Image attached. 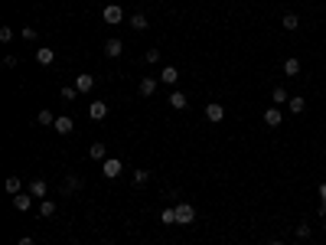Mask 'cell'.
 I'll return each mask as SVG.
<instances>
[{
	"label": "cell",
	"mask_w": 326,
	"mask_h": 245,
	"mask_svg": "<svg viewBox=\"0 0 326 245\" xmlns=\"http://www.w3.org/2000/svg\"><path fill=\"white\" fill-rule=\"evenodd\" d=\"M323 232H326V219H323Z\"/></svg>",
	"instance_id": "e575fe53"
},
{
	"label": "cell",
	"mask_w": 326,
	"mask_h": 245,
	"mask_svg": "<svg viewBox=\"0 0 326 245\" xmlns=\"http://www.w3.org/2000/svg\"><path fill=\"white\" fill-rule=\"evenodd\" d=\"M7 193H13V196H16V193H23V190H20V177H7Z\"/></svg>",
	"instance_id": "4316f807"
},
{
	"label": "cell",
	"mask_w": 326,
	"mask_h": 245,
	"mask_svg": "<svg viewBox=\"0 0 326 245\" xmlns=\"http://www.w3.org/2000/svg\"><path fill=\"white\" fill-rule=\"evenodd\" d=\"M280 26H284V30H297V26H300V16H297V13H284V16H280Z\"/></svg>",
	"instance_id": "ac0fdd59"
},
{
	"label": "cell",
	"mask_w": 326,
	"mask_h": 245,
	"mask_svg": "<svg viewBox=\"0 0 326 245\" xmlns=\"http://www.w3.org/2000/svg\"><path fill=\"white\" fill-rule=\"evenodd\" d=\"M176 79H179L176 65H163V69H160V82H163V85H176Z\"/></svg>",
	"instance_id": "ba28073f"
},
{
	"label": "cell",
	"mask_w": 326,
	"mask_h": 245,
	"mask_svg": "<svg viewBox=\"0 0 326 245\" xmlns=\"http://www.w3.org/2000/svg\"><path fill=\"white\" fill-rule=\"evenodd\" d=\"M16 245H36V242H33V236H20V242H16Z\"/></svg>",
	"instance_id": "d6a6232c"
},
{
	"label": "cell",
	"mask_w": 326,
	"mask_h": 245,
	"mask_svg": "<svg viewBox=\"0 0 326 245\" xmlns=\"http://www.w3.org/2000/svg\"><path fill=\"white\" fill-rule=\"evenodd\" d=\"M36 62H39V65H53V62H55V53H53L49 46H39V49H36Z\"/></svg>",
	"instance_id": "7c38bea8"
},
{
	"label": "cell",
	"mask_w": 326,
	"mask_h": 245,
	"mask_svg": "<svg viewBox=\"0 0 326 245\" xmlns=\"http://www.w3.org/2000/svg\"><path fill=\"white\" fill-rule=\"evenodd\" d=\"M271 98H274V105H284V102H290V95H287V88H274V92H271Z\"/></svg>",
	"instance_id": "7402d4cb"
},
{
	"label": "cell",
	"mask_w": 326,
	"mask_h": 245,
	"mask_svg": "<svg viewBox=\"0 0 326 245\" xmlns=\"http://www.w3.org/2000/svg\"><path fill=\"white\" fill-rule=\"evenodd\" d=\"M105 53H108L111 59H117V56L124 53V40H117V36H111V40H105Z\"/></svg>",
	"instance_id": "8992f818"
},
{
	"label": "cell",
	"mask_w": 326,
	"mask_h": 245,
	"mask_svg": "<svg viewBox=\"0 0 326 245\" xmlns=\"http://www.w3.org/2000/svg\"><path fill=\"white\" fill-rule=\"evenodd\" d=\"M290 111H294V115H303V108H307V98H300V95H294V98H290Z\"/></svg>",
	"instance_id": "44dd1931"
},
{
	"label": "cell",
	"mask_w": 326,
	"mask_h": 245,
	"mask_svg": "<svg viewBox=\"0 0 326 245\" xmlns=\"http://www.w3.org/2000/svg\"><path fill=\"white\" fill-rule=\"evenodd\" d=\"M284 75H290V79H297V75H300V59H294V56H290L287 62H284Z\"/></svg>",
	"instance_id": "e0dca14e"
},
{
	"label": "cell",
	"mask_w": 326,
	"mask_h": 245,
	"mask_svg": "<svg viewBox=\"0 0 326 245\" xmlns=\"http://www.w3.org/2000/svg\"><path fill=\"white\" fill-rule=\"evenodd\" d=\"M127 23H131L134 30H147V26H150V20H147V16H144V13H134L131 20H127Z\"/></svg>",
	"instance_id": "d6986e66"
},
{
	"label": "cell",
	"mask_w": 326,
	"mask_h": 245,
	"mask_svg": "<svg viewBox=\"0 0 326 245\" xmlns=\"http://www.w3.org/2000/svg\"><path fill=\"white\" fill-rule=\"evenodd\" d=\"M271 245H284V242H271Z\"/></svg>",
	"instance_id": "d590c367"
},
{
	"label": "cell",
	"mask_w": 326,
	"mask_h": 245,
	"mask_svg": "<svg viewBox=\"0 0 326 245\" xmlns=\"http://www.w3.org/2000/svg\"><path fill=\"white\" fill-rule=\"evenodd\" d=\"M53 127L59 131V134H72V131H75V124H72V118H65V115H59Z\"/></svg>",
	"instance_id": "4fadbf2b"
},
{
	"label": "cell",
	"mask_w": 326,
	"mask_h": 245,
	"mask_svg": "<svg viewBox=\"0 0 326 245\" xmlns=\"http://www.w3.org/2000/svg\"><path fill=\"white\" fill-rule=\"evenodd\" d=\"M75 88H78V92H92V88H95V75H88V72H82V75L75 79Z\"/></svg>",
	"instance_id": "5bb4252c"
},
{
	"label": "cell",
	"mask_w": 326,
	"mask_h": 245,
	"mask_svg": "<svg viewBox=\"0 0 326 245\" xmlns=\"http://www.w3.org/2000/svg\"><path fill=\"white\" fill-rule=\"evenodd\" d=\"M88 115H92V121L108 118V105H105V102H92V105H88Z\"/></svg>",
	"instance_id": "9c48e42d"
},
{
	"label": "cell",
	"mask_w": 326,
	"mask_h": 245,
	"mask_svg": "<svg viewBox=\"0 0 326 245\" xmlns=\"http://www.w3.org/2000/svg\"><path fill=\"white\" fill-rule=\"evenodd\" d=\"M75 95H78V88H72V85H65V88H62V98H65V102H72Z\"/></svg>",
	"instance_id": "4dcf8cb0"
},
{
	"label": "cell",
	"mask_w": 326,
	"mask_h": 245,
	"mask_svg": "<svg viewBox=\"0 0 326 245\" xmlns=\"http://www.w3.org/2000/svg\"><path fill=\"white\" fill-rule=\"evenodd\" d=\"M78 186H82V177H75V174H69V177H65V183H62V190H65V193L78 190Z\"/></svg>",
	"instance_id": "ffe728a7"
},
{
	"label": "cell",
	"mask_w": 326,
	"mask_h": 245,
	"mask_svg": "<svg viewBox=\"0 0 326 245\" xmlns=\"http://www.w3.org/2000/svg\"><path fill=\"white\" fill-rule=\"evenodd\" d=\"M206 118H209L212 124H218V121L225 118V108H222L218 102H209V105H206Z\"/></svg>",
	"instance_id": "277c9868"
},
{
	"label": "cell",
	"mask_w": 326,
	"mask_h": 245,
	"mask_svg": "<svg viewBox=\"0 0 326 245\" xmlns=\"http://www.w3.org/2000/svg\"><path fill=\"white\" fill-rule=\"evenodd\" d=\"M166 102H170V108H176V111H183L189 105V98L183 95V92H170V98H166Z\"/></svg>",
	"instance_id": "2e32d148"
},
{
	"label": "cell",
	"mask_w": 326,
	"mask_h": 245,
	"mask_svg": "<svg viewBox=\"0 0 326 245\" xmlns=\"http://www.w3.org/2000/svg\"><path fill=\"white\" fill-rule=\"evenodd\" d=\"M36 121H39V124H55V115H53L49 108H43V111L36 115Z\"/></svg>",
	"instance_id": "d4e9b609"
},
{
	"label": "cell",
	"mask_w": 326,
	"mask_h": 245,
	"mask_svg": "<svg viewBox=\"0 0 326 245\" xmlns=\"http://www.w3.org/2000/svg\"><path fill=\"white\" fill-rule=\"evenodd\" d=\"M131 180L137 183V186H144V183L150 180V174H147V170H134V177H131Z\"/></svg>",
	"instance_id": "83f0119b"
},
{
	"label": "cell",
	"mask_w": 326,
	"mask_h": 245,
	"mask_svg": "<svg viewBox=\"0 0 326 245\" xmlns=\"http://www.w3.org/2000/svg\"><path fill=\"white\" fill-rule=\"evenodd\" d=\"M33 203H36V196H33V193H16V196H13V209H20V213H26Z\"/></svg>",
	"instance_id": "5b68a950"
},
{
	"label": "cell",
	"mask_w": 326,
	"mask_h": 245,
	"mask_svg": "<svg viewBox=\"0 0 326 245\" xmlns=\"http://www.w3.org/2000/svg\"><path fill=\"white\" fill-rule=\"evenodd\" d=\"M196 219V206L193 203H176V226H189Z\"/></svg>",
	"instance_id": "7a4b0ae2"
},
{
	"label": "cell",
	"mask_w": 326,
	"mask_h": 245,
	"mask_svg": "<svg viewBox=\"0 0 326 245\" xmlns=\"http://www.w3.org/2000/svg\"><path fill=\"white\" fill-rule=\"evenodd\" d=\"M264 124L268 127H280L284 121H280V108H268L264 111Z\"/></svg>",
	"instance_id": "9a60e30c"
},
{
	"label": "cell",
	"mask_w": 326,
	"mask_h": 245,
	"mask_svg": "<svg viewBox=\"0 0 326 245\" xmlns=\"http://www.w3.org/2000/svg\"><path fill=\"white\" fill-rule=\"evenodd\" d=\"M13 40V30L10 26H0V43H10Z\"/></svg>",
	"instance_id": "f546056e"
},
{
	"label": "cell",
	"mask_w": 326,
	"mask_h": 245,
	"mask_svg": "<svg viewBox=\"0 0 326 245\" xmlns=\"http://www.w3.org/2000/svg\"><path fill=\"white\" fill-rule=\"evenodd\" d=\"M101 20L108 26H117V23H124V10L117 7V3H108V7L101 10Z\"/></svg>",
	"instance_id": "6da1fadb"
},
{
	"label": "cell",
	"mask_w": 326,
	"mask_h": 245,
	"mask_svg": "<svg viewBox=\"0 0 326 245\" xmlns=\"http://www.w3.org/2000/svg\"><path fill=\"white\" fill-rule=\"evenodd\" d=\"M294 236L300 239V242H307V239H310V226H307V222H300V226L294 229Z\"/></svg>",
	"instance_id": "484cf974"
},
{
	"label": "cell",
	"mask_w": 326,
	"mask_h": 245,
	"mask_svg": "<svg viewBox=\"0 0 326 245\" xmlns=\"http://www.w3.org/2000/svg\"><path fill=\"white\" fill-rule=\"evenodd\" d=\"M121 170H124V164H121L117 157H108L105 164H101V177H105V180H114V177H121Z\"/></svg>",
	"instance_id": "3957f363"
},
{
	"label": "cell",
	"mask_w": 326,
	"mask_h": 245,
	"mask_svg": "<svg viewBox=\"0 0 326 245\" xmlns=\"http://www.w3.org/2000/svg\"><path fill=\"white\" fill-rule=\"evenodd\" d=\"M144 59H147L150 65H154V62H160V49H154V46H150L147 53H144Z\"/></svg>",
	"instance_id": "f1b7e54d"
},
{
	"label": "cell",
	"mask_w": 326,
	"mask_h": 245,
	"mask_svg": "<svg viewBox=\"0 0 326 245\" xmlns=\"http://www.w3.org/2000/svg\"><path fill=\"white\" fill-rule=\"evenodd\" d=\"M137 92H140V95H144V98H150V95H154V92H157V79H154V75H147V79H140Z\"/></svg>",
	"instance_id": "8fae6325"
},
{
	"label": "cell",
	"mask_w": 326,
	"mask_h": 245,
	"mask_svg": "<svg viewBox=\"0 0 326 245\" xmlns=\"http://www.w3.org/2000/svg\"><path fill=\"white\" fill-rule=\"evenodd\" d=\"M160 219L166 222V226H173V222H176V206H166V209L160 213Z\"/></svg>",
	"instance_id": "cb8c5ba5"
},
{
	"label": "cell",
	"mask_w": 326,
	"mask_h": 245,
	"mask_svg": "<svg viewBox=\"0 0 326 245\" xmlns=\"http://www.w3.org/2000/svg\"><path fill=\"white\" fill-rule=\"evenodd\" d=\"M320 216H323V219H326V199H323V203H320Z\"/></svg>",
	"instance_id": "836d02e7"
},
{
	"label": "cell",
	"mask_w": 326,
	"mask_h": 245,
	"mask_svg": "<svg viewBox=\"0 0 326 245\" xmlns=\"http://www.w3.org/2000/svg\"><path fill=\"white\" fill-rule=\"evenodd\" d=\"M88 157L95 160V164H105V160H108V147H105V144H92V147H88Z\"/></svg>",
	"instance_id": "52a82bcc"
},
{
	"label": "cell",
	"mask_w": 326,
	"mask_h": 245,
	"mask_svg": "<svg viewBox=\"0 0 326 245\" xmlns=\"http://www.w3.org/2000/svg\"><path fill=\"white\" fill-rule=\"evenodd\" d=\"M55 213V203H49V199H39V216L46 219V216H53Z\"/></svg>",
	"instance_id": "603a6c76"
},
{
	"label": "cell",
	"mask_w": 326,
	"mask_h": 245,
	"mask_svg": "<svg viewBox=\"0 0 326 245\" xmlns=\"http://www.w3.org/2000/svg\"><path fill=\"white\" fill-rule=\"evenodd\" d=\"M46 190H49V186H46V180H43V177L30 180V193H33L36 199H46Z\"/></svg>",
	"instance_id": "30bf717a"
},
{
	"label": "cell",
	"mask_w": 326,
	"mask_h": 245,
	"mask_svg": "<svg viewBox=\"0 0 326 245\" xmlns=\"http://www.w3.org/2000/svg\"><path fill=\"white\" fill-rule=\"evenodd\" d=\"M20 36H23V40H36V30H33V26H23V30H20Z\"/></svg>",
	"instance_id": "1f68e13d"
}]
</instances>
